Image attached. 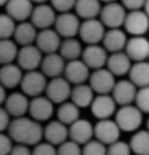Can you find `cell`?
Segmentation results:
<instances>
[{
  "mask_svg": "<svg viewBox=\"0 0 149 155\" xmlns=\"http://www.w3.org/2000/svg\"><path fill=\"white\" fill-rule=\"evenodd\" d=\"M11 121H12V119L9 114L7 112L4 107H0V133H4L5 130H8Z\"/></svg>",
  "mask_w": 149,
  "mask_h": 155,
  "instance_id": "45",
  "label": "cell"
},
{
  "mask_svg": "<svg viewBox=\"0 0 149 155\" xmlns=\"http://www.w3.org/2000/svg\"><path fill=\"white\" fill-rule=\"evenodd\" d=\"M127 17V11L119 3H107L101 9L99 21L103 24L105 28L110 29H119L124 25Z\"/></svg>",
  "mask_w": 149,
  "mask_h": 155,
  "instance_id": "4",
  "label": "cell"
},
{
  "mask_svg": "<svg viewBox=\"0 0 149 155\" xmlns=\"http://www.w3.org/2000/svg\"><path fill=\"white\" fill-rule=\"evenodd\" d=\"M34 5L29 0H9L5 4V13L15 22H26L32 17Z\"/></svg>",
  "mask_w": 149,
  "mask_h": 155,
  "instance_id": "20",
  "label": "cell"
},
{
  "mask_svg": "<svg viewBox=\"0 0 149 155\" xmlns=\"http://www.w3.org/2000/svg\"><path fill=\"white\" fill-rule=\"evenodd\" d=\"M135 103H136V107L141 112L149 114V86L137 90Z\"/></svg>",
  "mask_w": 149,
  "mask_h": 155,
  "instance_id": "38",
  "label": "cell"
},
{
  "mask_svg": "<svg viewBox=\"0 0 149 155\" xmlns=\"http://www.w3.org/2000/svg\"><path fill=\"white\" fill-rule=\"evenodd\" d=\"M60 45H62V38L54 29H46L38 31L36 46L43 55L59 52Z\"/></svg>",
  "mask_w": 149,
  "mask_h": 155,
  "instance_id": "17",
  "label": "cell"
},
{
  "mask_svg": "<svg viewBox=\"0 0 149 155\" xmlns=\"http://www.w3.org/2000/svg\"><path fill=\"white\" fill-rule=\"evenodd\" d=\"M63 77L73 86L82 85V84H85L86 81H89L90 69L85 65V63L82 61L81 59L73 60V61L67 63Z\"/></svg>",
  "mask_w": 149,
  "mask_h": 155,
  "instance_id": "15",
  "label": "cell"
},
{
  "mask_svg": "<svg viewBox=\"0 0 149 155\" xmlns=\"http://www.w3.org/2000/svg\"><path fill=\"white\" fill-rule=\"evenodd\" d=\"M136 94L137 87L130 80H120L115 84L111 97L114 98L116 104L124 107L132 104V102H135V99H136Z\"/></svg>",
  "mask_w": 149,
  "mask_h": 155,
  "instance_id": "19",
  "label": "cell"
},
{
  "mask_svg": "<svg viewBox=\"0 0 149 155\" xmlns=\"http://www.w3.org/2000/svg\"><path fill=\"white\" fill-rule=\"evenodd\" d=\"M144 12H145L147 16L149 17V0H148V2H145V5H144Z\"/></svg>",
  "mask_w": 149,
  "mask_h": 155,
  "instance_id": "48",
  "label": "cell"
},
{
  "mask_svg": "<svg viewBox=\"0 0 149 155\" xmlns=\"http://www.w3.org/2000/svg\"><path fill=\"white\" fill-rule=\"evenodd\" d=\"M82 155H107V146L97 140H92L82 146Z\"/></svg>",
  "mask_w": 149,
  "mask_h": 155,
  "instance_id": "37",
  "label": "cell"
},
{
  "mask_svg": "<svg viewBox=\"0 0 149 155\" xmlns=\"http://www.w3.org/2000/svg\"><path fill=\"white\" fill-rule=\"evenodd\" d=\"M115 76L106 68L93 71V73H90L89 86L98 95H110V93H113L115 87Z\"/></svg>",
  "mask_w": 149,
  "mask_h": 155,
  "instance_id": "5",
  "label": "cell"
},
{
  "mask_svg": "<svg viewBox=\"0 0 149 155\" xmlns=\"http://www.w3.org/2000/svg\"><path fill=\"white\" fill-rule=\"evenodd\" d=\"M5 4H7V2H0V7H2V5H5Z\"/></svg>",
  "mask_w": 149,
  "mask_h": 155,
  "instance_id": "49",
  "label": "cell"
},
{
  "mask_svg": "<svg viewBox=\"0 0 149 155\" xmlns=\"http://www.w3.org/2000/svg\"><path fill=\"white\" fill-rule=\"evenodd\" d=\"M130 81L136 87L143 89L149 86V61L135 63L130 71Z\"/></svg>",
  "mask_w": 149,
  "mask_h": 155,
  "instance_id": "31",
  "label": "cell"
},
{
  "mask_svg": "<svg viewBox=\"0 0 149 155\" xmlns=\"http://www.w3.org/2000/svg\"><path fill=\"white\" fill-rule=\"evenodd\" d=\"M65 60L60 56L59 52L56 54H50V55H45L41 64V71L47 78H58V77H63L64 74V69H65Z\"/></svg>",
  "mask_w": 149,
  "mask_h": 155,
  "instance_id": "23",
  "label": "cell"
},
{
  "mask_svg": "<svg viewBox=\"0 0 149 155\" xmlns=\"http://www.w3.org/2000/svg\"><path fill=\"white\" fill-rule=\"evenodd\" d=\"M43 56L45 55L38 50V47L36 45L25 46V47H20L16 61H17V65L23 71L33 72V71H39Z\"/></svg>",
  "mask_w": 149,
  "mask_h": 155,
  "instance_id": "6",
  "label": "cell"
},
{
  "mask_svg": "<svg viewBox=\"0 0 149 155\" xmlns=\"http://www.w3.org/2000/svg\"><path fill=\"white\" fill-rule=\"evenodd\" d=\"M105 34H106V29H105L103 24L99 21V18L82 21L80 31H78L81 41L85 42L88 46L99 45V42L103 41Z\"/></svg>",
  "mask_w": 149,
  "mask_h": 155,
  "instance_id": "9",
  "label": "cell"
},
{
  "mask_svg": "<svg viewBox=\"0 0 149 155\" xmlns=\"http://www.w3.org/2000/svg\"><path fill=\"white\" fill-rule=\"evenodd\" d=\"M132 64H131V59L127 56L126 52H116L111 54L107 59L106 69H109L114 76H126L130 73Z\"/></svg>",
  "mask_w": 149,
  "mask_h": 155,
  "instance_id": "28",
  "label": "cell"
},
{
  "mask_svg": "<svg viewBox=\"0 0 149 155\" xmlns=\"http://www.w3.org/2000/svg\"><path fill=\"white\" fill-rule=\"evenodd\" d=\"M56 117H58L56 120H59L64 125H72L74 121H77L80 119V108L77 106H74L71 101H68L58 107Z\"/></svg>",
  "mask_w": 149,
  "mask_h": 155,
  "instance_id": "33",
  "label": "cell"
},
{
  "mask_svg": "<svg viewBox=\"0 0 149 155\" xmlns=\"http://www.w3.org/2000/svg\"><path fill=\"white\" fill-rule=\"evenodd\" d=\"M107 155H131L130 143L124 141H116L115 143L107 146Z\"/></svg>",
  "mask_w": 149,
  "mask_h": 155,
  "instance_id": "40",
  "label": "cell"
},
{
  "mask_svg": "<svg viewBox=\"0 0 149 155\" xmlns=\"http://www.w3.org/2000/svg\"><path fill=\"white\" fill-rule=\"evenodd\" d=\"M8 136L16 145L36 146L43 140V127L30 117L12 119L8 128Z\"/></svg>",
  "mask_w": 149,
  "mask_h": 155,
  "instance_id": "1",
  "label": "cell"
},
{
  "mask_svg": "<svg viewBox=\"0 0 149 155\" xmlns=\"http://www.w3.org/2000/svg\"><path fill=\"white\" fill-rule=\"evenodd\" d=\"M32 155H58V149L49 142H39L33 147Z\"/></svg>",
  "mask_w": 149,
  "mask_h": 155,
  "instance_id": "42",
  "label": "cell"
},
{
  "mask_svg": "<svg viewBox=\"0 0 149 155\" xmlns=\"http://www.w3.org/2000/svg\"><path fill=\"white\" fill-rule=\"evenodd\" d=\"M19 50L20 48L15 41L12 39L0 41V67L13 64V61L17 60Z\"/></svg>",
  "mask_w": 149,
  "mask_h": 155,
  "instance_id": "34",
  "label": "cell"
},
{
  "mask_svg": "<svg viewBox=\"0 0 149 155\" xmlns=\"http://www.w3.org/2000/svg\"><path fill=\"white\" fill-rule=\"evenodd\" d=\"M82 46L80 41L76 38H69V39H63L62 45L59 48V55L62 56L65 61H73V60H78L82 55Z\"/></svg>",
  "mask_w": 149,
  "mask_h": 155,
  "instance_id": "32",
  "label": "cell"
},
{
  "mask_svg": "<svg viewBox=\"0 0 149 155\" xmlns=\"http://www.w3.org/2000/svg\"><path fill=\"white\" fill-rule=\"evenodd\" d=\"M29 103L30 99L25 94L20 91H15L7 97V101L4 103V108L9 114L11 117L19 119V117H24L25 114H28Z\"/></svg>",
  "mask_w": 149,
  "mask_h": 155,
  "instance_id": "21",
  "label": "cell"
},
{
  "mask_svg": "<svg viewBox=\"0 0 149 155\" xmlns=\"http://www.w3.org/2000/svg\"><path fill=\"white\" fill-rule=\"evenodd\" d=\"M46 97L54 103V104H63L71 99L72 86L64 77H58L49 81L46 87Z\"/></svg>",
  "mask_w": 149,
  "mask_h": 155,
  "instance_id": "8",
  "label": "cell"
},
{
  "mask_svg": "<svg viewBox=\"0 0 149 155\" xmlns=\"http://www.w3.org/2000/svg\"><path fill=\"white\" fill-rule=\"evenodd\" d=\"M130 147L136 155H149V132L137 130L130 141Z\"/></svg>",
  "mask_w": 149,
  "mask_h": 155,
  "instance_id": "35",
  "label": "cell"
},
{
  "mask_svg": "<svg viewBox=\"0 0 149 155\" xmlns=\"http://www.w3.org/2000/svg\"><path fill=\"white\" fill-rule=\"evenodd\" d=\"M127 42H128V39H127V35L123 30L110 29L105 34L102 45L107 52L116 54V52H123V50L127 46Z\"/></svg>",
  "mask_w": 149,
  "mask_h": 155,
  "instance_id": "25",
  "label": "cell"
},
{
  "mask_svg": "<svg viewBox=\"0 0 149 155\" xmlns=\"http://www.w3.org/2000/svg\"><path fill=\"white\" fill-rule=\"evenodd\" d=\"M80 18L76 16V13H62L56 16L55 24H54V30L60 35L63 39H69V38H74L78 35L80 31Z\"/></svg>",
  "mask_w": 149,
  "mask_h": 155,
  "instance_id": "7",
  "label": "cell"
},
{
  "mask_svg": "<svg viewBox=\"0 0 149 155\" xmlns=\"http://www.w3.org/2000/svg\"><path fill=\"white\" fill-rule=\"evenodd\" d=\"M24 73L17 64H8L0 67V85L5 89H15L21 85Z\"/></svg>",
  "mask_w": 149,
  "mask_h": 155,
  "instance_id": "26",
  "label": "cell"
},
{
  "mask_svg": "<svg viewBox=\"0 0 149 155\" xmlns=\"http://www.w3.org/2000/svg\"><path fill=\"white\" fill-rule=\"evenodd\" d=\"M28 112L30 115V119L36 120L38 123L47 121L54 115V103L46 95L33 98L30 99Z\"/></svg>",
  "mask_w": 149,
  "mask_h": 155,
  "instance_id": "12",
  "label": "cell"
},
{
  "mask_svg": "<svg viewBox=\"0 0 149 155\" xmlns=\"http://www.w3.org/2000/svg\"><path fill=\"white\" fill-rule=\"evenodd\" d=\"M56 16L58 15L54 11V8L51 7V4L41 3L34 7L32 17H30V22L38 31H42V30L51 29V26H54Z\"/></svg>",
  "mask_w": 149,
  "mask_h": 155,
  "instance_id": "10",
  "label": "cell"
},
{
  "mask_svg": "<svg viewBox=\"0 0 149 155\" xmlns=\"http://www.w3.org/2000/svg\"><path fill=\"white\" fill-rule=\"evenodd\" d=\"M94 91L88 84L77 85L72 87L71 93V102L74 106H77L78 108H86L90 107L92 103L94 101Z\"/></svg>",
  "mask_w": 149,
  "mask_h": 155,
  "instance_id": "29",
  "label": "cell"
},
{
  "mask_svg": "<svg viewBox=\"0 0 149 155\" xmlns=\"http://www.w3.org/2000/svg\"><path fill=\"white\" fill-rule=\"evenodd\" d=\"M7 89L4 87V86H2L0 85V107H2L4 103H5V101H7Z\"/></svg>",
  "mask_w": 149,
  "mask_h": 155,
  "instance_id": "47",
  "label": "cell"
},
{
  "mask_svg": "<svg viewBox=\"0 0 149 155\" xmlns=\"http://www.w3.org/2000/svg\"><path fill=\"white\" fill-rule=\"evenodd\" d=\"M9 155H32V150L25 145H13V149Z\"/></svg>",
  "mask_w": 149,
  "mask_h": 155,
  "instance_id": "46",
  "label": "cell"
},
{
  "mask_svg": "<svg viewBox=\"0 0 149 155\" xmlns=\"http://www.w3.org/2000/svg\"><path fill=\"white\" fill-rule=\"evenodd\" d=\"M69 140L76 142L77 145H86L94 137V127L89 120L78 119L72 125H69Z\"/></svg>",
  "mask_w": 149,
  "mask_h": 155,
  "instance_id": "16",
  "label": "cell"
},
{
  "mask_svg": "<svg viewBox=\"0 0 149 155\" xmlns=\"http://www.w3.org/2000/svg\"><path fill=\"white\" fill-rule=\"evenodd\" d=\"M43 138L45 142H49L52 146H60L69 140L68 127L60 123L59 120H51L43 128Z\"/></svg>",
  "mask_w": 149,
  "mask_h": 155,
  "instance_id": "18",
  "label": "cell"
},
{
  "mask_svg": "<svg viewBox=\"0 0 149 155\" xmlns=\"http://www.w3.org/2000/svg\"><path fill=\"white\" fill-rule=\"evenodd\" d=\"M115 123L120 130L135 132L140 128L143 123V114L136 106H124L120 107L115 114Z\"/></svg>",
  "mask_w": 149,
  "mask_h": 155,
  "instance_id": "3",
  "label": "cell"
},
{
  "mask_svg": "<svg viewBox=\"0 0 149 155\" xmlns=\"http://www.w3.org/2000/svg\"><path fill=\"white\" fill-rule=\"evenodd\" d=\"M37 35H38V30L33 26V24L30 21H26V22L17 24L13 38H15L17 46L25 47V46L36 45Z\"/></svg>",
  "mask_w": 149,
  "mask_h": 155,
  "instance_id": "27",
  "label": "cell"
},
{
  "mask_svg": "<svg viewBox=\"0 0 149 155\" xmlns=\"http://www.w3.org/2000/svg\"><path fill=\"white\" fill-rule=\"evenodd\" d=\"M50 4L55 12L62 15V13H69L71 9H73L74 5H76V2H73V0H52Z\"/></svg>",
  "mask_w": 149,
  "mask_h": 155,
  "instance_id": "41",
  "label": "cell"
},
{
  "mask_svg": "<svg viewBox=\"0 0 149 155\" xmlns=\"http://www.w3.org/2000/svg\"><path fill=\"white\" fill-rule=\"evenodd\" d=\"M90 111L98 121L107 120L116 114V103L111 95H97L90 106Z\"/></svg>",
  "mask_w": 149,
  "mask_h": 155,
  "instance_id": "22",
  "label": "cell"
},
{
  "mask_svg": "<svg viewBox=\"0 0 149 155\" xmlns=\"http://www.w3.org/2000/svg\"><path fill=\"white\" fill-rule=\"evenodd\" d=\"M13 149V141L5 133H0V155H9Z\"/></svg>",
  "mask_w": 149,
  "mask_h": 155,
  "instance_id": "43",
  "label": "cell"
},
{
  "mask_svg": "<svg viewBox=\"0 0 149 155\" xmlns=\"http://www.w3.org/2000/svg\"><path fill=\"white\" fill-rule=\"evenodd\" d=\"M47 84H49L47 77L41 71L26 72L24 73L23 81H21V85H20L21 90H23L21 93L32 99L41 97L46 91Z\"/></svg>",
  "mask_w": 149,
  "mask_h": 155,
  "instance_id": "2",
  "label": "cell"
},
{
  "mask_svg": "<svg viewBox=\"0 0 149 155\" xmlns=\"http://www.w3.org/2000/svg\"><path fill=\"white\" fill-rule=\"evenodd\" d=\"M107 59V51L103 48V46L99 45L86 46L81 55V60L85 63V65L93 71H98L106 67Z\"/></svg>",
  "mask_w": 149,
  "mask_h": 155,
  "instance_id": "13",
  "label": "cell"
},
{
  "mask_svg": "<svg viewBox=\"0 0 149 155\" xmlns=\"http://www.w3.org/2000/svg\"><path fill=\"white\" fill-rule=\"evenodd\" d=\"M58 155H82V149L76 142L68 140L58 146Z\"/></svg>",
  "mask_w": 149,
  "mask_h": 155,
  "instance_id": "39",
  "label": "cell"
},
{
  "mask_svg": "<svg viewBox=\"0 0 149 155\" xmlns=\"http://www.w3.org/2000/svg\"><path fill=\"white\" fill-rule=\"evenodd\" d=\"M120 129L115 123V120L107 119V120H99L94 125V137L101 143L110 146L119 141L120 137Z\"/></svg>",
  "mask_w": 149,
  "mask_h": 155,
  "instance_id": "11",
  "label": "cell"
},
{
  "mask_svg": "<svg viewBox=\"0 0 149 155\" xmlns=\"http://www.w3.org/2000/svg\"><path fill=\"white\" fill-rule=\"evenodd\" d=\"M124 50L127 56L136 63L147 61V59H149V41L145 37L130 38Z\"/></svg>",
  "mask_w": 149,
  "mask_h": 155,
  "instance_id": "24",
  "label": "cell"
},
{
  "mask_svg": "<svg viewBox=\"0 0 149 155\" xmlns=\"http://www.w3.org/2000/svg\"><path fill=\"white\" fill-rule=\"evenodd\" d=\"M101 9H102V5L97 0H78L74 5L76 16L84 21L98 18L101 15Z\"/></svg>",
  "mask_w": 149,
  "mask_h": 155,
  "instance_id": "30",
  "label": "cell"
},
{
  "mask_svg": "<svg viewBox=\"0 0 149 155\" xmlns=\"http://www.w3.org/2000/svg\"><path fill=\"white\" fill-rule=\"evenodd\" d=\"M122 5L124 7L126 11L136 12L141 11V8H144L145 2H143V0H124V2H122Z\"/></svg>",
  "mask_w": 149,
  "mask_h": 155,
  "instance_id": "44",
  "label": "cell"
},
{
  "mask_svg": "<svg viewBox=\"0 0 149 155\" xmlns=\"http://www.w3.org/2000/svg\"><path fill=\"white\" fill-rule=\"evenodd\" d=\"M17 24L7 13H0V41L11 39L16 30Z\"/></svg>",
  "mask_w": 149,
  "mask_h": 155,
  "instance_id": "36",
  "label": "cell"
},
{
  "mask_svg": "<svg viewBox=\"0 0 149 155\" xmlns=\"http://www.w3.org/2000/svg\"><path fill=\"white\" fill-rule=\"evenodd\" d=\"M124 29L133 37H144L149 30V17L144 11L128 12L124 21Z\"/></svg>",
  "mask_w": 149,
  "mask_h": 155,
  "instance_id": "14",
  "label": "cell"
},
{
  "mask_svg": "<svg viewBox=\"0 0 149 155\" xmlns=\"http://www.w3.org/2000/svg\"><path fill=\"white\" fill-rule=\"evenodd\" d=\"M147 130L149 132V119H148V123H147Z\"/></svg>",
  "mask_w": 149,
  "mask_h": 155,
  "instance_id": "50",
  "label": "cell"
}]
</instances>
